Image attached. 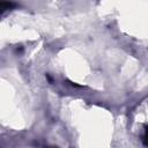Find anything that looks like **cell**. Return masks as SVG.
<instances>
[{"mask_svg": "<svg viewBox=\"0 0 148 148\" xmlns=\"http://www.w3.org/2000/svg\"><path fill=\"white\" fill-rule=\"evenodd\" d=\"M143 142L147 146L148 145V125L145 126V134H143Z\"/></svg>", "mask_w": 148, "mask_h": 148, "instance_id": "obj_2", "label": "cell"}, {"mask_svg": "<svg viewBox=\"0 0 148 148\" xmlns=\"http://www.w3.org/2000/svg\"><path fill=\"white\" fill-rule=\"evenodd\" d=\"M13 7H15V3L12 2V1H6V0H2L1 1V10L5 12L7 9H12Z\"/></svg>", "mask_w": 148, "mask_h": 148, "instance_id": "obj_1", "label": "cell"}]
</instances>
